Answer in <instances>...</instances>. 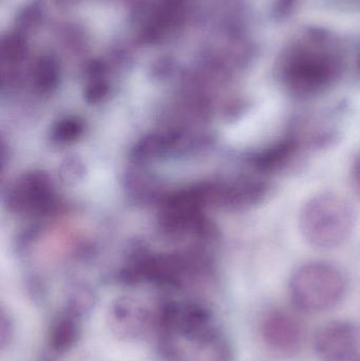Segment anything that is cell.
Here are the masks:
<instances>
[{"label": "cell", "mask_w": 360, "mask_h": 361, "mask_svg": "<svg viewBox=\"0 0 360 361\" xmlns=\"http://www.w3.org/2000/svg\"><path fill=\"white\" fill-rule=\"evenodd\" d=\"M300 231L314 247L331 250L344 244L355 226L350 204L334 193H321L306 202L300 214Z\"/></svg>", "instance_id": "1"}, {"label": "cell", "mask_w": 360, "mask_h": 361, "mask_svg": "<svg viewBox=\"0 0 360 361\" xmlns=\"http://www.w3.org/2000/svg\"><path fill=\"white\" fill-rule=\"evenodd\" d=\"M290 296L297 309L321 313L340 303L347 281L340 269L323 261H313L298 267L289 284Z\"/></svg>", "instance_id": "2"}, {"label": "cell", "mask_w": 360, "mask_h": 361, "mask_svg": "<svg viewBox=\"0 0 360 361\" xmlns=\"http://www.w3.org/2000/svg\"><path fill=\"white\" fill-rule=\"evenodd\" d=\"M264 343L281 354L297 353L304 343V329L297 319L283 310L268 312L261 322Z\"/></svg>", "instance_id": "3"}, {"label": "cell", "mask_w": 360, "mask_h": 361, "mask_svg": "<svg viewBox=\"0 0 360 361\" xmlns=\"http://www.w3.org/2000/svg\"><path fill=\"white\" fill-rule=\"evenodd\" d=\"M359 341V332L352 322L333 320L319 329L314 337V348L321 360L336 361L356 354Z\"/></svg>", "instance_id": "4"}, {"label": "cell", "mask_w": 360, "mask_h": 361, "mask_svg": "<svg viewBox=\"0 0 360 361\" xmlns=\"http://www.w3.org/2000/svg\"><path fill=\"white\" fill-rule=\"evenodd\" d=\"M80 333V324L75 316H61L53 324L51 331V343L53 349L58 352L71 349L77 341Z\"/></svg>", "instance_id": "5"}, {"label": "cell", "mask_w": 360, "mask_h": 361, "mask_svg": "<svg viewBox=\"0 0 360 361\" xmlns=\"http://www.w3.org/2000/svg\"><path fill=\"white\" fill-rule=\"evenodd\" d=\"M352 180L355 189L360 195V156L357 157L352 167Z\"/></svg>", "instance_id": "6"}, {"label": "cell", "mask_w": 360, "mask_h": 361, "mask_svg": "<svg viewBox=\"0 0 360 361\" xmlns=\"http://www.w3.org/2000/svg\"><path fill=\"white\" fill-rule=\"evenodd\" d=\"M336 361H360L359 354H353V355L349 356V357L344 358V360H336Z\"/></svg>", "instance_id": "7"}]
</instances>
